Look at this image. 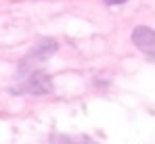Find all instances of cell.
<instances>
[{"mask_svg": "<svg viewBox=\"0 0 155 144\" xmlns=\"http://www.w3.org/2000/svg\"><path fill=\"white\" fill-rule=\"evenodd\" d=\"M15 90L17 94H48L52 90V79L48 73L31 71L21 79V84Z\"/></svg>", "mask_w": 155, "mask_h": 144, "instance_id": "obj_1", "label": "cell"}, {"mask_svg": "<svg viewBox=\"0 0 155 144\" xmlns=\"http://www.w3.org/2000/svg\"><path fill=\"white\" fill-rule=\"evenodd\" d=\"M124 2H128V0H105V4H109V6H117V4H124Z\"/></svg>", "mask_w": 155, "mask_h": 144, "instance_id": "obj_5", "label": "cell"}, {"mask_svg": "<svg viewBox=\"0 0 155 144\" xmlns=\"http://www.w3.org/2000/svg\"><path fill=\"white\" fill-rule=\"evenodd\" d=\"M46 144H99L86 136H69V134H52Z\"/></svg>", "mask_w": 155, "mask_h": 144, "instance_id": "obj_4", "label": "cell"}, {"mask_svg": "<svg viewBox=\"0 0 155 144\" xmlns=\"http://www.w3.org/2000/svg\"><path fill=\"white\" fill-rule=\"evenodd\" d=\"M57 42L51 40V38H42V40H38L36 42V46L31 48V52L27 54L25 59H23V67H31V65H36V63H42V61H46V59H51L52 54L57 52Z\"/></svg>", "mask_w": 155, "mask_h": 144, "instance_id": "obj_2", "label": "cell"}, {"mask_svg": "<svg viewBox=\"0 0 155 144\" xmlns=\"http://www.w3.org/2000/svg\"><path fill=\"white\" fill-rule=\"evenodd\" d=\"M132 42L143 54L155 59V29L147 27V25H138L132 31Z\"/></svg>", "mask_w": 155, "mask_h": 144, "instance_id": "obj_3", "label": "cell"}]
</instances>
